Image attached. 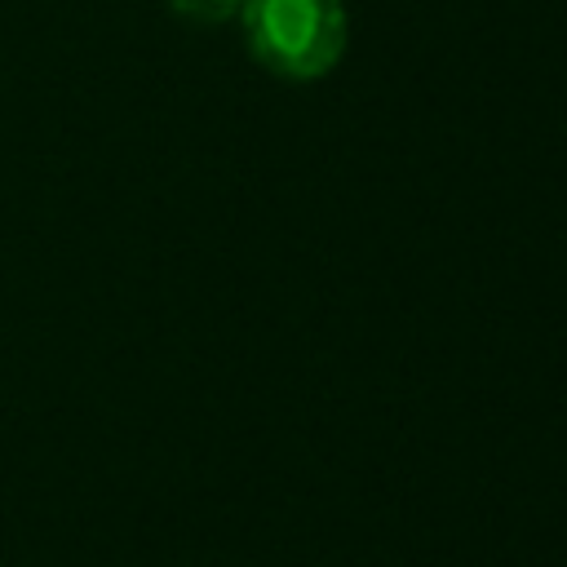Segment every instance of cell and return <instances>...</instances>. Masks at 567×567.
Returning a JSON list of instances; mask_svg holds the SVG:
<instances>
[{"label":"cell","instance_id":"2","mask_svg":"<svg viewBox=\"0 0 567 567\" xmlns=\"http://www.w3.org/2000/svg\"><path fill=\"white\" fill-rule=\"evenodd\" d=\"M239 4H244V0H168V9H173L177 18L199 22V27H217V22L235 18Z\"/></svg>","mask_w":567,"mask_h":567},{"label":"cell","instance_id":"1","mask_svg":"<svg viewBox=\"0 0 567 567\" xmlns=\"http://www.w3.org/2000/svg\"><path fill=\"white\" fill-rule=\"evenodd\" d=\"M235 18L248 53L279 80H319L350 44L341 0H244Z\"/></svg>","mask_w":567,"mask_h":567}]
</instances>
